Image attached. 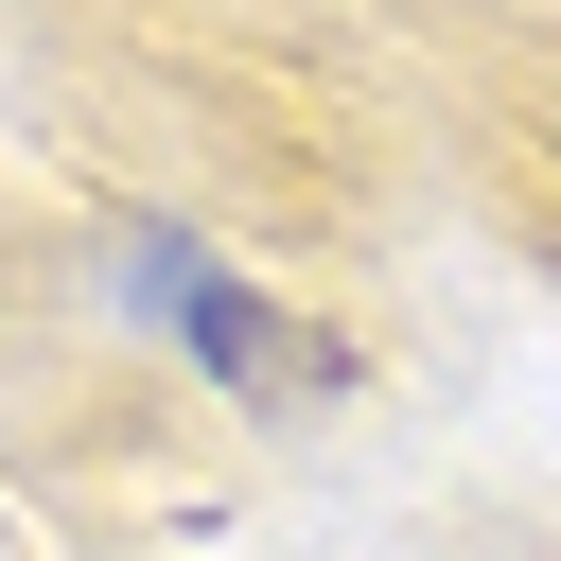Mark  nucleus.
I'll return each mask as SVG.
<instances>
[{"label": "nucleus", "mask_w": 561, "mask_h": 561, "mask_svg": "<svg viewBox=\"0 0 561 561\" xmlns=\"http://www.w3.org/2000/svg\"><path fill=\"white\" fill-rule=\"evenodd\" d=\"M123 298H140L193 368H228V386H333V351H316L280 298H245L210 245H175V228H140V245H123Z\"/></svg>", "instance_id": "nucleus-1"}]
</instances>
